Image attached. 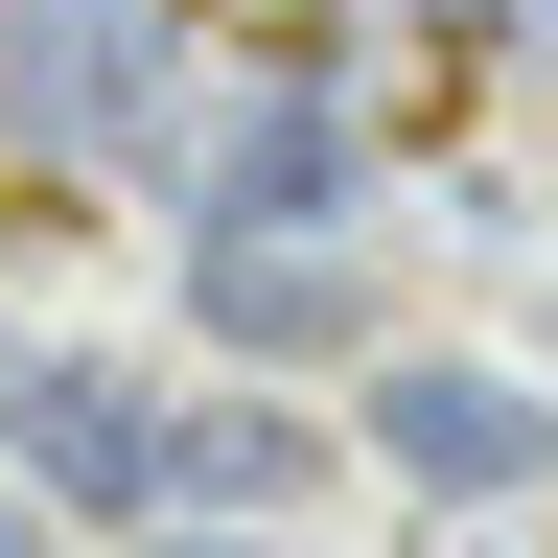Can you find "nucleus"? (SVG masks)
I'll use <instances>...</instances> for the list:
<instances>
[{
  "instance_id": "f257e3e1",
  "label": "nucleus",
  "mask_w": 558,
  "mask_h": 558,
  "mask_svg": "<svg viewBox=\"0 0 558 558\" xmlns=\"http://www.w3.org/2000/svg\"><path fill=\"white\" fill-rule=\"evenodd\" d=\"M373 465L442 488V512H512V488L558 465V396L535 373H465V349H396V373H373Z\"/></svg>"
},
{
  "instance_id": "f03ea898",
  "label": "nucleus",
  "mask_w": 558,
  "mask_h": 558,
  "mask_svg": "<svg viewBox=\"0 0 558 558\" xmlns=\"http://www.w3.org/2000/svg\"><path fill=\"white\" fill-rule=\"evenodd\" d=\"M0 442H24V488L140 512V488H163V396H140L117 349H0Z\"/></svg>"
},
{
  "instance_id": "7ed1b4c3",
  "label": "nucleus",
  "mask_w": 558,
  "mask_h": 558,
  "mask_svg": "<svg viewBox=\"0 0 558 558\" xmlns=\"http://www.w3.org/2000/svg\"><path fill=\"white\" fill-rule=\"evenodd\" d=\"M140 70H163L140 0H0V117H24V140H117Z\"/></svg>"
},
{
  "instance_id": "20e7f679",
  "label": "nucleus",
  "mask_w": 558,
  "mask_h": 558,
  "mask_svg": "<svg viewBox=\"0 0 558 558\" xmlns=\"http://www.w3.org/2000/svg\"><path fill=\"white\" fill-rule=\"evenodd\" d=\"M326 209H349V117L326 94H256L209 140V233H326Z\"/></svg>"
},
{
  "instance_id": "39448f33",
  "label": "nucleus",
  "mask_w": 558,
  "mask_h": 558,
  "mask_svg": "<svg viewBox=\"0 0 558 558\" xmlns=\"http://www.w3.org/2000/svg\"><path fill=\"white\" fill-rule=\"evenodd\" d=\"M303 465H326V442H303L279 396H209V418H163V512H233V535H256V512H303Z\"/></svg>"
},
{
  "instance_id": "423d86ee",
  "label": "nucleus",
  "mask_w": 558,
  "mask_h": 558,
  "mask_svg": "<svg viewBox=\"0 0 558 558\" xmlns=\"http://www.w3.org/2000/svg\"><path fill=\"white\" fill-rule=\"evenodd\" d=\"M209 326H233V349H349V256H303V233H209Z\"/></svg>"
},
{
  "instance_id": "0eeeda50",
  "label": "nucleus",
  "mask_w": 558,
  "mask_h": 558,
  "mask_svg": "<svg viewBox=\"0 0 558 558\" xmlns=\"http://www.w3.org/2000/svg\"><path fill=\"white\" fill-rule=\"evenodd\" d=\"M163 558H279V535H233V512H163Z\"/></svg>"
},
{
  "instance_id": "6e6552de",
  "label": "nucleus",
  "mask_w": 558,
  "mask_h": 558,
  "mask_svg": "<svg viewBox=\"0 0 558 558\" xmlns=\"http://www.w3.org/2000/svg\"><path fill=\"white\" fill-rule=\"evenodd\" d=\"M0 558H47V512H24V488H0Z\"/></svg>"
}]
</instances>
